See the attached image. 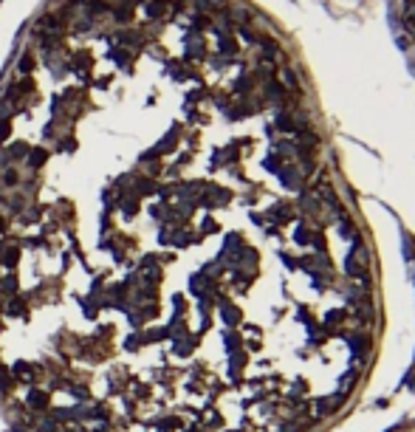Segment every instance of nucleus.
<instances>
[{"label": "nucleus", "mask_w": 415, "mask_h": 432, "mask_svg": "<svg viewBox=\"0 0 415 432\" xmlns=\"http://www.w3.org/2000/svg\"><path fill=\"white\" fill-rule=\"evenodd\" d=\"M28 404H31V407H37V409H43L45 404H48V396H45V393H40V390H34L31 396H28Z\"/></svg>", "instance_id": "f257e3e1"}, {"label": "nucleus", "mask_w": 415, "mask_h": 432, "mask_svg": "<svg viewBox=\"0 0 415 432\" xmlns=\"http://www.w3.org/2000/svg\"><path fill=\"white\" fill-rule=\"evenodd\" d=\"M31 65H34L31 57H23V59H20V71H31Z\"/></svg>", "instance_id": "f03ea898"}, {"label": "nucleus", "mask_w": 415, "mask_h": 432, "mask_svg": "<svg viewBox=\"0 0 415 432\" xmlns=\"http://www.w3.org/2000/svg\"><path fill=\"white\" fill-rule=\"evenodd\" d=\"M147 12H150L153 17H156V14H161V12H164V3H153V6H150Z\"/></svg>", "instance_id": "7ed1b4c3"}, {"label": "nucleus", "mask_w": 415, "mask_h": 432, "mask_svg": "<svg viewBox=\"0 0 415 432\" xmlns=\"http://www.w3.org/2000/svg\"><path fill=\"white\" fill-rule=\"evenodd\" d=\"M45 26H51V28H59V20H56V14H48V17H45Z\"/></svg>", "instance_id": "20e7f679"}, {"label": "nucleus", "mask_w": 415, "mask_h": 432, "mask_svg": "<svg viewBox=\"0 0 415 432\" xmlns=\"http://www.w3.org/2000/svg\"><path fill=\"white\" fill-rule=\"evenodd\" d=\"M6 184H9V187H14V184H17V172H14V170L6 172Z\"/></svg>", "instance_id": "39448f33"}, {"label": "nucleus", "mask_w": 415, "mask_h": 432, "mask_svg": "<svg viewBox=\"0 0 415 432\" xmlns=\"http://www.w3.org/2000/svg\"><path fill=\"white\" fill-rule=\"evenodd\" d=\"M11 314H23V302H20V299H14V302H11Z\"/></svg>", "instance_id": "423d86ee"}, {"label": "nucleus", "mask_w": 415, "mask_h": 432, "mask_svg": "<svg viewBox=\"0 0 415 432\" xmlns=\"http://www.w3.org/2000/svg\"><path fill=\"white\" fill-rule=\"evenodd\" d=\"M3 229H6V220H3V217H0V232H3Z\"/></svg>", "instance_id": "0eeeda50"}]
</instances>
